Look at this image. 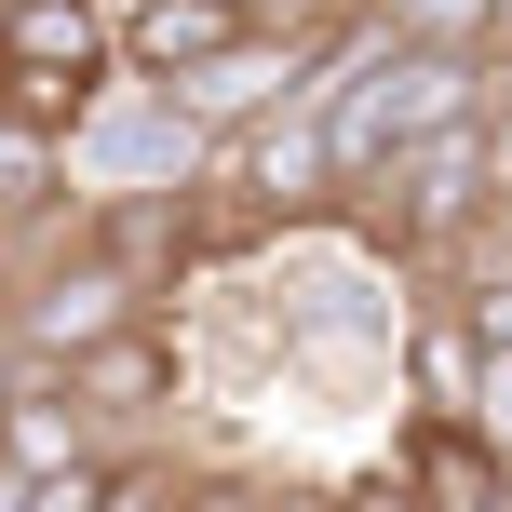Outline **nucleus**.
Masks as SVG:
<instances>
[{"label":"nucleus","instance_id":"obj_5","mask_svg":"<svg viewBox=\"0 0 512 512\" xmlns=\"http://www.w3.org/2000/svg\"><path fill=\"white\" fill-rule=\"evenodd\" d=\"M68 378H81V405H95L108 432H162V418L189 405V351H176V324H162V310L108 324L95 351H68Z\"/></svg>","mask_w":512,"mask_h":512},{"label":"nucleus","instance_id":"obj_2","mask_svg":"<svg viewBox=\"0 0 512 512\" xmlns=\"http://www.w3.org/2000/svg\"><path fill=\"white\" fill-rule=\"evenodd\" d=\"M68 149V203H108V189H203L216 135L189 122L176 95H162L149 68H108L95 95H81V122L54 135Z\"/></svg>","mask_w":512,"mask_h":512},{"label":"nucleus","instance_id":"obj_10","mask_svg":"<svg viewBox=\"0 0 512 512\" xmlns=\"http://www.w3.org/2000/svg\"><path fill=\"white\" fill-rule=\"evenodd\" d=\"M499 499H512V459H499Z\"/></svg>","mask_w":512,"mask_h":512},{"label":"nucleus","instance_id":"obj_8","mask_svg":"<svg viewBox=\"0 0 512 512\" xmlns=\"http://www.w3.org/2000/svg\"><path fill=\"white\" fill-rule=\"evenodd\" d=\"M378 27H405V41H459V54H486L499 41V0H364Z\"/></svg>","mask_w":512,"mask_h":512},{"label":"nucleus","instance_id":"obj_6","mask_svg":"<svg viewBox=\"0 0 512 512\" xmlns=\"http://www.w3.org/2000/svg\"><path fill=\"white\" fill-rule=\"evenodd\" d=\"M391 486H432V499L499 512V445L472 432L459 405H418V418H405V445H391Z\"/></svg>","mask_w":512,"mask_h":512},{"label":"nucleus","instance_id":"obj_4","mask_svg":"<svg viewBox=\"0 0 512 512\" xmlns=\"http://www.w3.org/2000/svg\"><path fill=\"white\" fill-rule=\"evenodd\" d=\"M135 310H162L149 283L122 270L95 230H81V203H68V256H41V270L14 283V310H0V337H14L27 364H68V351H95L108 324H135Z\"/></svg>","mask_w":512,"mask_h":512},{"label":"nucleus","instance_id":"obj_9","mask_svg":"<svg viewBox=\"0 0 512 512\" xmlns=\"http://www.w3.org/2000/svg\"><path fill=\"white\" fill-rule=\"evenodd\" d=\"M499 41H512V0H499Z\"/></svg>","mask_w":512,"mask_h":512},{"label":"nucleus","instance_id":"obj_7","mask_svg":"<svg viewBox=\"0 0 512 512\" xmlns=\"http://www.w3.org/2000/svg\"><path fill=\"white\" fill-rule=\"evenodd\" d=\"M54 189H68V149H54V122H27V108L0 95V230H14V216H41Z\"/></svg>","mask_w":512,"mask_h":512},{"label":"nucleus","instance_id":"obj_1","mask_svg":"<svg viewBox=\"0 0 512 512\" xmlns=\"http://www.w3.org/2000/svg\"><path fill=\"white\" fill-rule=\"evenodd\" d=\"M486 203H499V108H459V122L405 135V149H391L378 176L337 203V230H364L391 270H432V256L459 243Z\"/></svg>","mask_w":512,"mask_h":512},{"label":"nucleus","instance_id":"obj_3","mask_svg":"<svg viewBox=\"0 0 512 512\" xmlns=\"http://www.w3.org/2000/svg\"><path fill=\"white\" fill-rule=\"evenodd\" d=\"M108 68H122V14H108V0H0V95H14L27 122L68 135Z\"/></svg>","mask_w":512,"mask_h":512}]
</instances>
